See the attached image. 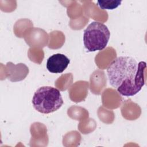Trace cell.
Masks as SVG:
<instances>
[{
	"mask_svg": "<svg viewBox=\"0 0 147 147\" xmlns=\"http://www.w3.org/2000/svg\"><path fill=\"white\" fill-rule=\"evenodd\" d=\"M122 1H98L97 4L101 9L113 10L119 6Z\"/></svg>",
	"mask_w": 147,
	"mask_h": 147,
	"instance_id": "5b68a950",
	"label": "cell"
},
{
	"mask_svg": "<svg viewBox=\"0 0 147 147\" xmlns=\"http://www.w3.org/2000/svg\"><path fill=\"white\" fill-rule=\"evenodd\" d=\"M70 60L64 54L56 53L50 56L47 61V69L51 73H62L68 67Z\"/></svg>",
	"mask_w": 147,
	"mask_h": 147,
	"instance_id": "277c9868",
	"label": "cell"
},
{
	"mask_svg": "<svg viewBox=\"0 0 147 147\" xmlns=\"http://www.w3.org/2000/svg\"><path fill=\"white\" fill-rule=\"evenodd\" d=\"M146 67L145 61L138 63L131 56H119L107 68L109 83L122 96L135 95L145 84Z\"/></svg>",
	"mask_w": 147,
	"mask_h": 147,
	"instance_id": "6da1fadb",
	"label": "cell"
},
{
	"mask_svg": "<svg viewBox=\"0 0 147 147\" xmlns=\"http://www.w3.org/2000/svg\"><path fill=\"white\" fill-rule=\"evenodd\" d=\"M110 37V32L106 25L94 21L84 31V45L88 52L102 51L107 46Z\"/></svg>",
	"mask_w": 147,
	"mask_h": 147,
	"instance_id": "3957f363",
	"label": "cell"
},
{
	"mask_svg": "<svg viewBox=\"0 0 147 147\" xmlns=\"http://www.w3.org/2000/svg\"><path fill=\"white\" fill-rule=\"evenodd\" d=\"M34 109L42 114H49L59 110L64 102L60 91L51 86L38 88L32 98Z\"/></svg>",
	"mask_w": 147,
	"mask_h": 147,
	"instance_id": "7a4b0ae2",
	"label": "cell"
}]
</instances>
